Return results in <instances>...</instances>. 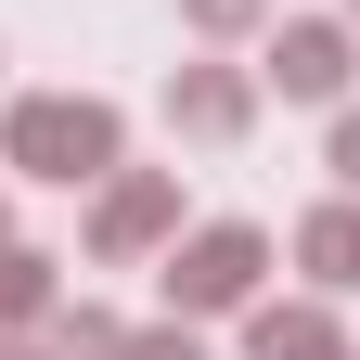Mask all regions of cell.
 Returning <instances> with one entry per match:
<instances>
[{
	"instance_id": "cell-15",
	"label": "cell",
	"mask_w": 360,
	"mask_h": 360,
	"mask_svg": "<svg viewBox=\"0 0 360 360\" xmlns=\"http://www.w3.org/2000/svg\"><path fill=\"white\" fill-rule=\"evenodd\" d=\"M347 360H360V347H347Z\"/></svg>"
},
{
	"instance_id": "cell-1",
	"label": "cell",
	"mask_w": 360,
	"mask_h": 360,
	"mask_svg": "<svg viewBox=\"0 0 360 360\" xmlns=\"http://www.w3.org/2000/svg\"><path fill=\"white\" fill-rule=\"evenodd\" d=\"M0 167L52 180V193H90V180L129 167V116L103 90H13V103H0Z\"/></svg>"
},
{
	"instance_id": "cell-12",
	"label": "cell",
	"mask_w": 360,
	"mask_h": 360,
	"mask_svg": "<svg viewBox=\"0 0 360 360\" xmlns=\"http://www.w3.org/2000/svg\"><path fill=\"white\" fill-rule=\"evenodd\" d=\"M116 360H206V335H193V322H142Z\"/></svg>"
},
{
	"instance_id": "cell-14",
	"label": "cell",
	"mask_w": 360,
	"mask_h": 360,
	"mask_svg": "<svg viewBox=\"0 0 360 360\" xmlns=\"http://www.w3.org/2000/svg\"><path fill=\"white\" fill-rule=\"evenodd\" d=\"M347 26H360V0H347Z\"/></svg>"
},
{
	"instance_id": "cell-2",
	"label": "cell",
	"mask_w": 360,
	"mask_h": 360,
	"mask_svg": "<svg viewBox=\"0 0 360 360\" xmlns=\"http://www.w3.org/2000/svg\"><path fill=\"white\" fill-rule=\"evenodd\" d=\"M270 257H283V245H270L257 219H180V245L155 270V283H167V322H245L257 283H270Z\"/></svg>"
},
{
	"instance_id": "cell-10",
	"label": "cell",
	"mask_w": 360,
	"mask_h": 360,
	"mask_svg": "<svg viewBox=\"0 0 360 360\" xmlns=\"http://www.w3.org/2000/svg\"><path fill=\"white\" fill-rule=\"evenodd\" d=\"M180 26H193L206 52H232V39H257V26H270V0H180Z\"/></svg>"
},
{
	"instance_id": "cell-7",
	"label": "cell",
	"mask_w": 360,
	"mask_h": 360,
	"mask_svg": "<svg viewBox=\"0 0 360 360\" xmlns=\"http://www.w3.org/2000/svg\"><path fill=\"white\" fill-rule=\"evenodd\" d=\"M296 270H309V296H360V193L296 219Z\"/></svg>"
},
{
	"instance_id": "cell-5",
	"label": "cell",
	"mask_w": 360,
	"mask_h": 360,
	"mask_svg": "<svg viewBox=\"0 0 360 360\" xmlns=\"http://www.w3.org/2000/svg\"><path fill=\"white\" fill-rule=\"evenodd\" d=\"M257 103H270V90H257V65H219V52L167 77V129H180V142H206V155H219V142H245V129H257Z\"/></svg>"
},
{
	"instance_id": "cell-4",
	"label": "cell",
	"mask_w": 360,
	"mask_h": 360,
	"mask_svg": "<svg viewBox=\"0 0 360 360\" xmlns=\"http://www.w3.org/2000/svg\"><path fill=\"white\" fill-rule=\"evenodd\" d=\"M180 167H116V180H90V257L129 270V257H167L180 245Z\"/></svg>"
},
{
	"instance_id": "cell-9",
	"label": "cell",
	"mask_w": 360,
	"mask_h": 360,
	"mask_svg": "<svg viewBox=\"0 0 360 360\" xmlns=\"http://www.w3.org/2000/svg\"><path fill=\"white\" fill-rule=\"evenodd\" d=\"M39 347H52V360H116V347H129V322H116V309H90V296H65L52 322H39Z\"/></svg>"
},
{
	"instance_id": "cell-6",
	"label": "cell",
	"mask_w": 360,
	"mask_h": 360,
	"mask_svg": "<svg viewBox=\"0 0 360 360\" xmlns=\"http://www.w3.org/2000/svg\"><path fill=\"white\" fill-rule=\"evenodd\" d=\"M245 360H347L335 296H257L245 309Z\"/></svg>"
},
{
	"instance_id": "cell-13",
	"label": "cell",
	"mask_w": 360,
	"mask_h": 360,
	"mask_svg": "<svg viewBox=\"0 0 360 360\" xmlns=\"http://www.w3.org/2000/svg\"><path fill=\"white\" fill-rule=\"evenodd\" d=\"M0 360H52V347H39V335H0Z\"/></svg>"
},
{
	"instance_id": "cell-11",
	"label": "cell",
	"mask_w": 360,
	"mask_h": 360,
	"mask_svg": "<svg viewBox=\"0 0 360 360\" xmlns=\"http://www.w3.org/2000/svg\"><path fill=\"white\" fill-rule=\"evenodd\" d=\"M322 167H335V193H360V103H335V129H322Z\"/></svg>"
},
{
	"instance_id": "cell-8",
	"label": "cell",
	"mask_w": 360,
	"mask_h": 360,
	"mask_svg": "<svg viewBox=\"0 0 360 360\" xmlns=\"http://www.w3.org/2000/svg\"><path fill=\"white\" fill-rule=\"evenodd\" d=\"M52 309H65V283H52V257L0 232V335H39V322H52Z\"/></svg>"
},
{
	"instance_id": "cell-3",
	"label": "cell",
	"mask_w": 360,
	"mask_h": 360,
	"mask_svg": "<svg viewBox=\"0 0 360 360\" xmlns=\"http://www.w3.org/2000/svg\"><path fill=\"white\" fill-rule=\"evenodd\" d=\"M347 77H360V26H347V13H283V26H257V90L335 116Z\"/></svg>"
}]
</instances>
